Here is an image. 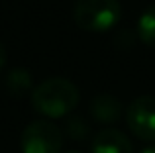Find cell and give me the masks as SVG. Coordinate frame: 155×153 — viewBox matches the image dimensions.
<instances>
[{
  "label": "cell",
  "instance_id": "1",
  "mask_svg": "<svg viewBox=\"0 0 155 153\" xmlns=\"http://www.w3.org/2000/svg\"><path fill=\"white\" fill-rule=\"evenodd\" d=\"M81 92L75 83L63 76H51L34 86L31 106L45 118H63L71 114L79 104Z\"/></svg>",
  "mask_w": 155,
  "mask_h": 153
},
{
  "label": "cell",
  "instance_id": "8",
  "mask_svg": "<svg viewBox=\"0 0 155 153\" xmlns=\"http://www.w3.org/2000/svg\"><path fill=\"white\" fill-rule=\"evenodd\" d=\"M137 37L155 47V4L147 6L137 18Z\"/></svg>",
  "mask_w": 155,
  "mask_h": 153
},
{
  "label": "cell",
  "instance_id": "12",
  "mask_svg": "<svg viewBox=\"0 0 155 153\" xmlns=\"http://www.w3.org/2000/svg\"><path fill=\"white\" fill-rule=\"evenodd\" d=\"M71 153H77V151H71Z\"/></svg>",
  "mask_w": 155,
  "mask_h": 153
},
{
  "label": "cell",
  "instance_id": "2",
  "mask_svg": "<svg viewBox=\"0 0 155 153\" xmlns=\"http://www.w3.org/2000/svg\"><path fill=\"white\" fill-rule=\"evenodd\" d=\"M122 18L120 0H77L73 8V20L81 30L106 31Z\"/></svg>",
  "mask_w": 155,
  "mask_h": 153
},
{
  "label": "cell",
  "instance_id": "6",
  "mask_svg": "<svg viewBox=\"0 0 155 153\" xmlns=\"http://www.w3.org/2000/svg\"><path fill=\"white\" fill-rule=\"evenodd\" d=\"M91 116L98 124H116L124 116V106L114 94H98L91 102Z\"/></svg>",
  "mask_w": 155,
  "mask_h": 153
},
{
  "label": "cell",
  "instance_id": "3",
  "mask_svg": "<svg viewBox=\"0 0 155 153\" xmlns=\"http://www.w3.org/2000/svg\"><path fill=\"white\" fill-rule=\"evenodd\" d=\"M63 147V132L49 120H35L24 128L20 135L22 153H59Z\"/></svg>",
  "mask_w": 155,
  "mask_h": 153
},
{
  "label": "cell",
  "instance_id": "11",
  "mask_svg": "<svg viewBox=\"0 0 155 153\" xmlns=\"http://www.w3.org/2000/svg\"><path fill=\"white\" fill-rule=\"evenodd\" d=\"M140 153H155V143H153V145H147V147H143V149H141Z\"/></svg>",
  "mask_w": 155,
  "mask_h": 153
},
{
  "label": "cell",
  "instance_id": "5",
  "mask_svg": "<svg viewBox=\"0 0 155 153\" xmlns=\"http://www.w3.org/2000/svg\"><path fill=\"white\" fill-rule=\"evenodd\" d=\"M91 153H134V147L124 132L106 128L92 138Z\"/></svg>",
  "mask_w": 155,
  "mask_h": 153
},
{
  "label": "cell",
  "instance_id": "9",
  "mask_svg": "<svg viewBox=\"0 0 155 153\" xmlns=\"http://www.w3.org/2000/svg\"><path fill=\"white\" fill-rule=\"evenodd\" d=\"M65 132H67V135H69L71 139H77V142H81V139L88 138V134H91V128H88V124L84 122L83 118H79V116H73V118L67 120Z\"/></svg>",
  "mask_w": 155,
  "mask_h": 153
},
{
  "label": "cell",
  "instance_id": "4",
  "mask_svg": "<svg viewBox=\"0 0 155 153\" xmlns=\"http://www.w3.org/2000/svg\"><path fill=\"white\" fill-rule=\"evenodd\" d=\"M126 124L141 142H155V96H137L126 108Z\"/></svg>",
  "mask_w": 155,
  "mask_h": 153
},
{
  "label": "cell",
  "instance_id": "7",
  "mask_svg": "<svg viewBox=\"0 0 155 153\" xmlns=\"http://www.w3.org/2000/svg\"><path fill=\"white\" fill-rule=\"evenodd\" d=\"M4 88L10 96L14 98H22L28 92L34 90V80H31L30 71L22 69V67H16V69H10L4 76Z\"/></svg>",
  "mask_w": 155,
  "mask_h": 153
},
{
  "label": "cell",
  "instance_id": "10",
  "mask_svg": "<svg viewBox=\"0 0 155 153\" xmlns=\"http://www.w3.org/2000/svg\"><path fill=\"white\" fill-rule=\"evenodd\" d=\"M6 61H8V53H6V47H4V43L0 41V73H2V69L6 67Z\"/></svg>",
  "mask_w": 155,
  "mask_h": 153
}]
</instances>
